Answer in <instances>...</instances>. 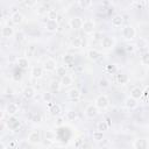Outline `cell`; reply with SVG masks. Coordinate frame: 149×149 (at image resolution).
Wrapping results in <instances>:
<instances>
[{
  "instance_id": "obj_31",
  "label": "cell",
  "mask_w": 149,
  "mask_h": 149,
  "mask_svg": "<svg viewBox=\"0 0 149 149\" xmlns=\"http://www.w3.org/2000/svg\"><path fill=\"white\" fill-rule=\"evenodd\" d=\"M140 62H141L142 65H144V66H149V51L143 52V54L141 55V57H140Z\"/></svg>"
},
{
  "instance_id": "obj_6",
  "label": "cell",
  "mask_w": 149,
  "mask_h": 149,
  "mask_svg": "<svg viewBox=\"0 0 149 149\" xmlns=\"http://www.w3.org/2000/svg\"><path fill=\"white\" fill-rule=\"evenodd\" d=\"M115 45V38L112 36H105L101 38V48L104 50H111Z\"/></svg>"
},
{
  "instance_id": "obj_27",
  "label": "cell",
  "mask_w": 149,
  "mask_h": 149,
  "mask_svg": "<svg viewBox=\"0 0 149 149\" xmlns=\"http://www.w3.org/2000/svg\"><path fill=\"white\" fill-rule=\"evenodd\" d=\"M63 62H64L66 65L72 66V65L74 64V56L71 55V54H66V55L63 56Z\"/></svg>"
},
{
  "instance_id": "obj_46",
  "label": "cell",
  "mask_w": 149,
  "mask_h": 149,
  "mask_svg": "<svg viewBox=\"0 0 149 149\" xmlns=\"http://www.w3.org/2000/svg\"><path fill=\"white\" fill-rule=\"evenodd\" d=\"M143 95L146 98H149V85H147L144 88H143Z\"/></svg>"
},
{
  "instance_id": "obj_51",
  "label": "cell",
  "mask_w": 149,
  "mask_h": 149,
  "mask_svg": "<svg viewBox=\"0 0 149 149\" xmlns=\"http://www.w3.org/2000/svg\"><path fill=\"white\" fill-rule=\"evenodd\" d=\"M56 1H61V0H56Z\"/></svg>"
},
{
  "instance_id": "obj_21",
  "label": "cell",
  "mask_w": 149,
  "mask_h": 149,
  "mask_svg": "<svg viewBox=\"0 0 149 149\" xmlns=\"http://www.w3.org/2000/svg\"><path fill=\"white\" fill-rule=\"evenodd\" d=\"M16 64H17V66H19L20 69H23V70H26V69H28V68L30 66L29 59H28L27 57H24V56L16 58Z\"/></svg>"
},
{
  "instance_id": "obj_30",
  "label": "cell",
  "mask_w": 149,
  "mask_h": 149,
  "mask_svg": "<svg viewBox=\"0 0 149 149\" xmlns=\"http://www.w3.org/2000/svg\"><path fill=\"white\" fill-rule=\"evenodd\" d=\"M78 6L81 9H87L92 6V0H78Z\"/></svg>"
},
{
  "instance_id": "obj_49",
  "label": "cell",
  "mask_w": 149,
  "mask_h": 149,
  "mask_svg": "<svg viewBox=\"0 0 149 149\" xmlns=\"http://www.w3.org/2000/svg\"><path fill=\"white\" fill-rule=\"evenodd\" d=\"M8 147H15V142H10V143L8 144Z\"/></svg>"
},
{
  "instance_id": "obj_9",
  "label": "cell",
  "mask_w": 149,
  "mask_h": 149,
  "mask_svg": "<svg viewBox=\"0 0 149 149\" xmlns=\"http://www.w3.org/2000/svg\"><path fill=\"white\" fill-rule=\"evenodd\" d=\"M83 23H84V20H83L81 17H79V16H73V17H71V19L69 20V26H70V28H72V29H74V30L81 29Z\"/></svg>"
},
{
  "instance_id": "obj_43",
  "label": "cell",
  "mask_w": 149,
  "mask_h": 149,
  "mask_svg": "<svg viewBox=\"0 0 149 149\" xmlns=\"http://www.w3.org/2000/svg\"><path fill=\"white\" fill-rule=\"evenodd\" d=\"M137 45H139V48H147L148 43H147V41H146V40L140 38V40L137 41Z\"/></svg>"
},
{
  "instance_id": "obj_45",
  "label": "cell",
  "mask_w": 149,
  "mask_h": 149,
  "mask_svg": "<svg viewBox=\"0 0 149 149\" xmlns=\"http://www.w3.org/2000/svg\"><path fill=\"white\" fill-rule=\"evenodd\" d=\"M63 123H64V119L62 118V116H57V120H56V127H61V126H63Z\"/></svg>"
},
{
  "instance_id": "obj_7",
  "label": "cell",
  "mask_w": 149,
  "mask_h": 149,
  "mask_svg": "<svg viewBox=\"0 0 149 149\" xmlns=\"http://www.w3.org/2000/svg\"><path fill=\"white\" fill-rule=\"evenodd\" d=\"M27 141L30 143V144H38L41 143V133L40 130L35 129V130H31L27 137Z\"/></svg>"
},
{
  "instance_id": "obj_29",
  "label": "cell",
  "mask_w": 149,
  "mask_h": 149,
  "mask_svg": "<svg viewBox=\"0 0 149 149\" xmlns=\"http://www.w3.org/2000/svg\"><path fill=\"white\" fill-rule=\"evenodd\" d=\"M92 139H93V141H97V142L102 141V139H104V132H101V130H99V129L94 130V132L92 133Z\"/></svg>"
},
{
  "instance_id": "obj_22",
  "label": "cell",
  "mask_w": 149,
  "mask_h": 149,
  "mask_svg": "<svg viewBox=\"0 0 149 149\" xmlns=\"http://www.w3.org/2000/svg\"><path fill=\"white\" fill-rule=\"evenodd\" d=\"M49 112L52 116H61L62 114V107L58 105V104H51L50 105V108H49Z\"/></svg>"
},
{
  "instance_id": "obj_5",
  "label": "cell",
  "mask_w": 149,
  "mask_h": 149,
  "mask_svg": "<svg viewBox=\"0 0 149 149\" xmlns=\"http://www.w3.org/2000/svg\"><path fill=\"white\" fill-rule=\"evenodd\" d=\"M99 111H100V109L95 106V104H90V105L86 106L84 113H85V116H86L87 119H94V118L99 114Z\"/></svg>"
},
{
  "instance_id": "obj_8",
  "label": "cell",
  "mask_w": 149,
  "mask_h": 149,
  "mask_svg": "<svg viewBox=\"0 0 149 149\" xmlns=\"http://www.w3.org/2000/svg\"><path fill=\"white\" fill-rule=\"evenodd\" d=\"M43 69L47 72H54L57 69V62L54 58H47L43 63Z\"/></svg>"
},
{
  "instance_id": "obj_33",
  "label": "cell",
  "mask_w": 149,
  "mask_h": 149,
  "mask_svg": "<svg viewBox=\"0 0 149 149\" xmlns=\"http://www.w3.org/2000/svg\"><path fill=\"white\" fill-rule=\"evenodd\" d=\"M56 74L62 78V77H64L65 74H68V69H66L65 66H63V65H58L57 69H56Z\"/></svg>"
},
{
  "instance_id": "obj_25",
  "label": "cell",
  "mask_w": 149,
  "mask_h": 149,
  "mask_svg": "<svg viewBox=\"0 0 149 149\" xmlns=\"http://www.w3.org/2000/svg\"><path fill=\"white\" fill-rule=\"evenodd\" d=\"M61 84H62V86H64V87L71 86V85L73 84V78H72L70 74H65L64 77L61 78Z\"/></svg>"
},
{
  "instance_id": "obj_44",
  "label": "cell",
  "mask_w": 149,
  "mask_h": 149,
  "mask_svg": "<svg viewBox=\"0 0 149 149\" xmlns=\"http://www.w3.org/2000/svg\"><path fill=\"white\" fill-rule=\"evenodd\" d=\"M31 121H33V122H40V121H41V115L37 114V113L33 114V115H31Z\"/></svg>"
},
{
  "instance_id": "obj_10",
  "label": "cell",
  "mask_w": 149,
  "mask_h": 149,
  "mask_svg": "<svg viewBox=\"0 0 149 149\" xmlns=\"http://www.w3.org/2000/svg\"><path fill=\"white\" fill-rule=\"evenodd\" d=\"M19 109H20V107H19V105L16 102H8L6 105L5 112H6V114L8 116H10V115H16L19 113Z\"/></svg>"
},
{
  "instance_id": "obj_17",
  "label": "cell",
  "mask_w": 149,
  "mask_h": 149,
  "mask_svg": "<svg viewBox=\"0 0 149 149\" xmlns=\"http://www.w3.org/2000/svg\"><path fill=\"white\" fill-rule=\"evenodd\" d=\"M123 21H125L123 16L120 15V14H116V15H114L112 17V26L114 28H120V27L123 26Z\"/></svg>"
},
{
  "instance_id": "obj_38",
  "label": "cell",
  "mask_w": 149,
  "mask_h": 149,
  "mask_svg": "<svg viewBox=\"0 0 149 149\" xmlns=\"http://www.w3.org/2000/svg\"><path fill=\"white\" fill-rule=\"evenodd\" d=\"M44 136H45V140L47 141H50V142L55 141V139H56V134L54 132H51V130H45Z\"/></svg>"
},
{
  "instance_id": "obj_40",
  "label": "cell",
  "mask_w": 149,
  "mask_h": 149,
  "mask_svg": "<svg viewBox=\"0 0 149 149\" xmlns=\"http://www.w3.org/2000/svg\"><path fill=\"white\" fill-rule=\"evenodd\" d=\"M24 38H26V35H24V33L23 31H16L15 33V40L17 41V42H22V41H24Z\"/></svg>"
},
{
  "instance_id": "obj_1",
  "label": "cell",
  "mask_w": 149,
  "mask_h": 149,
  "mask_svg": "<svg viewBox=\"0 0 149 149\" xmlns=\"http://www.w3.org/2000/svg\"><path fill=\"white\" fill-rule=\"evenodd\" d=\"M121 36L126 41H132V40H134L136 37V29L133 26L127 24V26L122 27V29H121Z\"/></svg>"
},
{
  "instance_id": "obj_48",
  "label": "cell",
  "mask_w": 149,
  "mask_h": 149,
  "mask_svg": "<svg viewBox=\"0 0 149 149\" xmlns=\"http://www.w3.org/2000/svg\"><path fill=\"white\" fill-rule=\"evenodd\" d=\"M3 93H6V94H13V90L10 88V87H7L6 90H5V92Z\"/></svg>"
},
{
  "instance_id": "obj_35",
  "label": "cell",
  "mask_w": 149,
  "mask_h": 149,
  "mask_svg": "<svg viewBox=\"0 0 149 149\" xmlns=\"http://www.w3.org/2000/svg\"><path fill=\"white\" fill-rule=\"evenodd\" d=\"M65 119L68 121H76L77 119V113L74 111H68L66 114H65Z\"/></svg>"
},
{
  "instance_id": "obj_34",
  "label": "cell",
  "mask_w": 149,
  "mask_h": 149,
  "mask_svg": "<svg viewBox=\"0 0 149 149\" xmlns=\"http://www.w3.org/2000/svg\"><path fill=\"white\" fill-rule=\"evenodd\" d=\"M109 84H111V81H109L107 78H105V77L100 78L99 81H98V85H99V87H101V88H108V87H109Z\"/></svg>"
},
{
  "instance_id": "obj_4",
  "label": "cell",
  "mask_w": 149,
  "mask_h": 149,
  "mask_svg": "<svg viewBox=\"0 0 149 149\" xmlns=\"http://www.w3.org/2000/svg\"><path fill=\"white\" fill-rule=\"evenodd\" d=\"M81 30L84 31V34L86 35H91L95 31V22L91 19L88 20H85L84 23H83V27H81Z\"/></svg>"
},
{
  "instance_id": "obj_32",
  "label": "cell",
  "mask_w": 149,
  "mask_h": 149,
  "mask_svg": "<svg viewBox=\"0 0 149 149\" xmlns=\"http://www.w3.org/2000/svg\"><path fill=\"white\" fill-rule=\"evenodd\" d=\"M49 9H50V6L47 5V3H44V5H42V6H40V7L37 8L36 13H37L38 15H43V14H47V13L49 12Z\"/></svg>"
},
{
  "instance_id": "obj_2",
  "label": "cell",
  "mask_w": 149,
  "mask_h": 149,
  "mask_svg": "<svg viewBox=\"0 0 149 149\" xmlns=\"http://www.w3.org/2000/svg\"><path fill=\"white\" fill-rule=\"evenodd\" d=\"M6 126L8 130L12 132H17L21 128V121L15 116V115H10L8 116V119L6 120Z\"/></svg>"
},
{
  "instance_id": "obj_18",
  "label": "cell",
  "mask_w": 149,
  "mask_h": 149,
  "mask_svg": "<svg viewBox=\"0 0 149 149\" xmlns=\"http://www.w3.org/2000/svg\"><path fill=\"white\" fill-rule=\"evenodd\" d=\"M43 72H44L43 66H34V68L31 69V71H30V74H31L33 78H35V79H40V78H42Z\"/></svg>"
},
{
  "instance_id": "obj_41",
  "label": "cell",
  "mask_w": 149,
  "mask_h": 149,
  "mask_svg": "<svg viewBox=\"0 0 149 149\" xmlns=\"http://www.w3.org/2000/svg\"><path fill=\"white\" fill-rule=\"evenodd\" d=\"M106 70H107L108 72H111V73H116L118 68H116V65H115V64H111V65H107Z\"/></svg>"
},
{
  "instance_id": "obj_12",
  "label": "cell",
  "mask_w": 149,
  "mask_h": 149,
  "mask_svg": "<svg viewBox=\"0 0 149 149\" xmlns=\"http://www.w3.org/2000/svg\"><path fill=\"white\" fill-rule=\"evenodd\" d=\"M15 30H14V28L12 27V26H9V24H7V26H3L2 27V29H1V36L3 37V38H10V37H13V36H15Z\"/></svg>"
},
{
  "instance_id": "obj_28",
  "label": "cell",
  "mask_w": 149,
  "mask_h": 149,
  "mask_svg": "<svg viewBox=\"0 0 149 149\" xmlns=\"http://www.w3.org/2000/svg\"><path fill=\"white\" fill-rule=\"evenodd\" d=\"M61 86H62V84H61V81H58V80H51L50 84H49V88H50L51 92H57V91H59Z\"/></svg>"
},
{
  "instance_id": "obj_23",
  "label": "cell",
  "mask_w": 149,
  "mask_h": 149,
  "mask_svg": "<svg viewBox=\"0 0 149 149\" xmlns=\"http://www.w3.org/2000/svg\"><path fill=\"white\" fill-rule=\"evenodd\" d=\"M70 45H71L72 48H74V49H80V48L84 45V41H83L81 37L77 36V37H73V38L71 40Z\"/></svg>"
},
{
  "instance_id": "obj_37",
  "label": "cell",
  "mask_w": 149,
  "mask_h": 149,
  "mask_svg": "<svg viewBox=\"0 0 149 149\" xmlns=\"http://www.w3.org/2000/svg\"><path fill=\"white\" fill-rule=\"evenodd\" d=\"M109 128V125L106 122V121H99L98 123H97V129H99V130H101V132H105V130H107Z\"/></svg>"
},
{
  "instance_id": "obj_3",
  "label": "cell",
  "mask_w": 149,
  "mask_h": 149,
  "mask_svg": "<svg viewBox=\"0 0 149 149\" xmlns=\"http://www.w3.org/2000/svg\"><path fill=\"white\" fill-rule=\"evenodd\" d=\"M94 104H95V106H97L100 111H105V109H107L108 106H109V99H108V97H107L106 94H100V95H98V97L95 98Z\"/></svg>"
},
{
  "instance_id": "obj_14",
  "label": "cell",
  "mask_w": 149,
  "mask_h": 149,
  "mask_svg": "<svg viewBox=\"0 0 149 149\" xmlns=\"http://www.w3.org/2000/svg\"><path fill=\"white\" fill-rule=\"evenodd\" d=\"M10 21L14 26H20L23 21H24V15L20 12H14L12 15H10Z\"/></svg>"
},
{
  "instance_id": "obj_11",
  "label": "cell",
  "mask_w": 149,
  "mask_h": 149,
  "mask_svg": "<svg viewBox=\"0 0 149 149\" xmlns=\"http://www.w3.org/2000/svg\"><path fill=\"white\" fill-rule=\"evenodd\" d=\"M58 27H59V24H58L57 20H48L44 26V28L48 33H56L58 30Z\"/></svg>"
},
{
  "instance_id": "obj_26",
  "label": "cell",
  "mask_w": 149,
  "mask_h": 149,
  "mask_svg": "<svg viewBox=\"0 0 149 149\" xmlns=\"http://www.w3.org/2000/svg\"><path fill=\"white\" fill-rule=\"evenodd\" d=\"M130 97L135 98V99H141L143 97V90L140 88V87H133L132 91H130Z\"/></svg>"
},
{
  "instance_id": "obj_47",
  "label": "cell",
  "mask_w": 149,
  "mask_h": 149,
  "mask_svg": "<svg viewBox=\"0 0 149 149\" xmlns=\"http://www.w3.org/2000/svg\"><path fill=\"white\" fill-rule=\"evenodd\" d=\"M134 50H135V45H127V47H126V51H128V52H129V51L132 52V51H134Z\"/></svg>"
},
{
  "instance_id": "obj_36",
  "label": "cell",
  "mask_w": 149,
  "mask_h": 149,
  "mask_svg": "<svg viewBox=\"0 0 149 149\" xmlns=\"http://www.w3.org/2000/svg\"><path fill=\"white\" fill-rule=\"evenodd\" d=\"M47 17L48 20H57L58 17V13L56 9H49V12L47 13Z\"/></svg>"
},
{
  "instance_id": "obj_13",
  "label": "cell",
  "mask_w": 149,
  "mask_h": 149,
  "mask_svg": "<svg viewBox=\"0 0 149 149\" xmlns=\"http://www.w3.org/2000/svg\"><path fill=\"white\" fill-rule=\"evenodd\" d=\"M132 146L135 149H147L149 147V141L147 139H136L133 141Z\"/></svg>"
},
{
  "instance_id": "obj_15",
  "label": "cell",
  "mask_w": 149,
  "mask_h": 149,
  "mask_svg": "<svg viewBox=\"0 0 149 149\" xmlns=\"http://www.w3.org/2000/svg\"><path fill=\"white\" fill-rule=\"evenodd\" d=\"M66 95H68V98H69L70 100H72V101H78V100L80 99V97H81V93H80V91H79L78 88L72 87V88H70V90L66 92Z\"/></svg>"
},
{
  "instance_id": "obj_19",
  "label": "cell",
  "mask_w": 149,
  "mask_h": 149,
  "mask_svg": "<svg viewBox=\"0 0 149 149\" xmlns=\"http://www.w3.org/2000/svg\"><path fill=\"white\" fill-rule=\"evenodd\" d=\"M35 93H36V91H35V88L33 86H26L22 90V94H23V97L26 99H33L35 97Z\"/></svg>"
},
{
  "instance_id": "obj_20",
  "label": "cell",
  "mask_w": 149,
  "mask_h": 149,
  "mask_svg": "<svg viewBox=\"0 0 149 149\" xmlns=\"http://www.w3.org/2000/svg\"><path fill=\"white\" fill-rule=\"evenodd\" d=\"M125 107L127 108V109H134V108H136L137 107V99H135V98H133V97H128L126 100H125Z\"/></svg>"
},
{
  "instance_id": "obj_39",
  "label": "cell",
  "mask_w": 149,
  "mask_h": 149,
  "mask_svg": "<svg viewBox=\"0 0 149 149\" xmlns=\"http://www.w3.org/2000/svg\"><path fill=\"white\" fill-rule=\"evenodd\" d=\"M42 99L44 102H50L52 100V93L50 92H43L42 93Z\"/></svg>"
},
{
  "instance_id": "obj_50",
  "label": "cell",
  "mask_w": 149,
  "mask_h": 149,
  "mask_svg": "<svg viewBox=\"0 0 149 149\" xmlns=\"http://www.w3.org/2000/svg\"><path fill=\"white\" fill-rule=\"evenodd\" d=\"M16 2H19V3H24V0H15Z\"/></svg>"
},
{
  "instance_id": "obj_16",
  "label": "cell",
  "mask_w": 149,
  "mask_h": 149,
  "mask_svg": "<svg viewBox=\"0 0 149 149\" xmlns=\"http://www.w3.org/2000/svg\"><path fill=\"white\" fill-rule=\"evenodd\" d=\"M86 56H87V58H88L91 62H95V61H98V59L101 57V52H100L99 50H97V49L91 48V49L87 50Z\"/></svg>"
},
{
  "instance_id": "obj_42",
  "label": "cell",
  "mask_w": 149,
  "mask_h": 149,
  "mask_svg": "<svg viewBox=\"0 0 149 149\" xmlns=\"http://www.w3.org/2000/svg\"><path fill=\"white\" fill-rule=\"evenodd\" d=\"M36 3H37V0H24V5L27 7H29V8L36 6Z\"/></svg>"
},
{
  "instance_id": "obj_24",
  "label": "cell",
  "mask_w": 149,
  "mask_h": 149,
  "mask_svg": "<svg viewBox=\"0 0 149 149\" xmlns=\"http://www.w3.org/2000/svg\"><path fill=\"white\" fill-rule=\"evenodd\" d=\"M128 81H129L128 74H126V73L116 74V83H118L119 85H126V84H128Z\"/></svg>"
}]
</instances>
